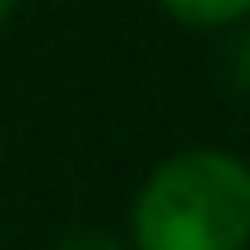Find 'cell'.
Segmentation results:
<instances>
[{
  "instance_id": "cell-1",
  "label": "cell",
  "mask_w": 250,
  "mask_h": 250,
  "mask_svg": "<svg viewBox=\"0 0 250 250\" xmlns=\"http://www.w3.org/2000/svg\"><path fill=\"white\" fill-rule=\"evenodd\" d=\"M250 240V170L234 154L192 149L144 181L133 202L139 250H245Z\"/></svg>"
},
{
  "instance_id": "cell-2",
  "label": "cell",
  "mask_w": 250,
  "mask_h": 250,
  "mask_svg": "<svg viewBox=\"0 0 250 250\" xmlns=\"http://www.w3.org/2000/svg\"><path fill=\"white\" fill-rule=\"evenodd\" d=\"M160 5L187 27H229L250 11V0H160Z\"/></svg>"
},
{
  "instance_id": "cell-3",
  "label": "cell",
  "mask_w": 250,
  "mask_h": 250,
  "mask_svg": "<svg viewBox=\"0 0 250 250\" xmlns=\"http://www.w3.org/2000/svg\"><path fill=\"white\" fill-rule=\"evenodd\" d=\"M224 64H229V80H234V91H245V96H250V32H240V38L229 43Z\"/></svg>"
},
{
  "instance_id": "cell-4",
  "label": "cell",
  "mask_w": 250,
  "mask_h": 250,
  "mask_svg": "<svg viewBox=\"0 0 250 250\" xmlns=\"http://www.w3.org/2000/svg\"><path fill=\"white\" fill-rule=\"evenodd\" d=\"M59 250H123V245L106 240V234H75V240H64Z\"/></svg>"
},
{
  "instance_id": "cell-5",
  "label": "cell",
  "mask_w": 250,
  "mask_h": 250,
  "mask_svg": "<svg viewBox=\"0 0 250 250\" xmlns=\"http://www.w3.org/2000/svg\"><path fill=\"white\" fill-rule=\"evenodd\" d=\"M11 11H16V0H0V21H5V16H11Z\"/></svg>"
}]
</instances>
